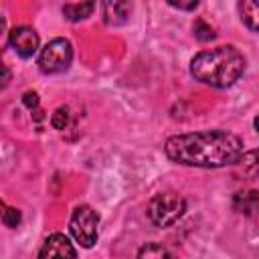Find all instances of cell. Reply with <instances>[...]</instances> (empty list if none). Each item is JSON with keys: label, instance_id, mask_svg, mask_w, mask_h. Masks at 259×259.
Listing matches in <instances>:
<instances>
[{"label": "cell", "instance_id": "cell-15", "mask_svg": "<svg viewBox=\"0 0 259 259\" xmlns=\"http://www.w3.org/2000/svg\"><path fill=\"white\" fill-rule=\"evenodd\" d=\"M192 30H194V36H196L198 40H202V42H206V40H212V38H214V30H212V26H208L202 18H198V20L194 22Z\"/></svg>", "mask_w": 259, "mask_h": 259}, {"label": "cell", "instance_id": "cell-4", "mask_svg": "<svg viewBox=\"0 0 259 259\" xmlns=\"http://www.w3.org/2000/svg\"><path fill=\"white\" fill-rule=\"evenodd\" d=\"M73 61V47L67 38H53L51 42L45 45V49H40L38 55V69L45 75H55V73H63L69 69Z\"/></svg>", "mask_w": 259, "mask_h": 259}, {"label": "cell", "instance_id": "cell-8", "mask_svg": "<svg viewBox=\"0 0 259 259\" xmlns=\"http://www.w3.org/2000/svg\"><path fill=\"white\" fill-rule=\"evenodd\" d=\"M101 8H103V22L107 26H121L130 20V12H132L130 2H121V0L103 2Z\"/></svg>", "mask_w": 259, "mask_h": 259}, {"label": "cell", "instance_id": "cell-10", "mask_svg": "<svg viewBox=\"0 0 259 259\" xmlns=\"http://www.w3.org/2000/svg\"><path fill=\"white\" fill-rule=\"evenodd\" d=\"M241 20L247 28L259 32V0H243L237 4Z\"/></svg>", "mask_w": 259, "mask_h": 259}, {"label": "cell", "instance_id": "cell-2", "mask_svg": "<svg viewBox=\"0 0 259 259\" xmlns=\"http://www.w3.org/2000/svg\"><path fill=\"white\" fill-rule=\"evenodd\" d=\"M243 71H245V57L233 45L200 51L190 61L192 77L217 89L231 87L235 81H239Z\"/></svg>", "mask_w": 259, "mask_h": 259}, {"label": "cell", "instance_id": "cell-6", "mask_svg": "<svg viewBox=\"0 0 259 259\" xmlns=\"http://www.w3.org/2000/svg\"><path fill=\"white\" fill-rule=\"evenodd\" d=\"M8 42H10V47H12L22 59H28V57H32V55L38 51V32H36L32 26L20 24V26H14V28L10 30Z\"/></svg>", "mask_w": 259, "mask_h": 259}, {"label": "cell", "instance_id": "cell-5", "mask_svg": "<svg viewBox=\"0 0 259 259\" xmlns=\"http://www.w3.org/2000/svg\"><path fill=\"white\" fill-rule=\"evenodd\" d=\"M97 225H99V214L89 204L77 206L69 221L71 235L75 237L77 243H81L87 249L97 243Z\"/></svg>", "mask_w": 259, "mask_h": 259}, {"label": "cell", "instance_id": "cell-12", "mask_svg": "<svg viewBox=\"0 0 259 259\" xmlns=\"http://www.w3.org/2000/svg\"><path fill=\"white\" fill-rule=\"evenodd\" d=\"M237 164H239V168H241V172H243L245 176H249V178L259 176V148H257V150L243 152Z\"/></svg>", "mask_w": 259, "mask_h": 259}, {"label": "cell", "instance_id": "cell-14", "mask_svg": "<svg viewBox=\"0 0 259 259\" xmlns=\"http://www.w3.org/2000/svg\"><path fill=\"white\" fill-rule=\"evenodd\" d=\"M69 123H71V113H69V109H67V107H57L55 113L51 115V125H53L55 130H67Z\"/></svg>", "mask_w": 259, "mask_h": 259}, {"label": "cell", "instance_id": "cell-16", "mask_svg": "<svg viewBox=\"0 0 259 259\" xmlns=\"http://www.w3.org/2000/svg\"><path fill=\"white\" fill-rule=\"evenodd\" d=\"M20 221H22V214H20L18 208H14V206H4V210H2V223H4L6 227L16 229V227L20 225Z\"/></svg>", "mask_w": 259, "mask_h": 259}, {"label": "cell", "instance_id": "cell-3", "mask_svg": "<svg viewBox=\"0 0 259 259\" xmlns=\"http://www.w3.org/2000/svg\"><path fill=\"white\" fill-rule=\"evenodd\" d=\"M186 210V200L174 192L156 194L148 204V219L156 227H172Z\"/></svg>", "mask_w": 259, "mask_h": 259}, {"label": "cell", "instance_id": "cell-1", "mask_svg": "<svg viewBox=\"0 0 259 259\" xmlns=\"http://www.w3.org/2000/svg\"><path fill=\"white\" fill-rule=\"evenodd\" d=\"M166 156L184 166L221 168L237 164L243 154L239 136L225 130H204L194 134H180L166 140Z\"/></svg>", "mask_w": 259, "mask_h": 259}, {"label": "cell", "instance_id": "cell-13", "mask_svg": "<svg viewBox=\"0 0 259 259\" xmlns=\"http://www.w3.org/2000/svg\"><path fill=\"white\" fill-rule=\"evenodd\" d=\"M138 259H176V257L160 243H146L144 247H140Z\"/></svg>", "mask_w": 259, "mask_h": 259}, {"label": "cell", "instance_id": "cell-18", "mask_svg": "<svg viewBox=\"0 0 259 259\" xmlns=\"http://www.w3.org/2000/svg\"><path fill=\"white\" fill-rule=\"evenodd\" d=\"M168 4L174 6V8H180V10H194V8L198 6L196 0H190V2H174V0H170Z\"/></svg>", "mask_w": 259, "mask_h": 259}, {"label": "cell", "instance_id": "cell-17", "mask_svg": "<svg viewBox=\"0 0 259 259\" xmlns=\"http://www.w3.org/2000/svg\"><path fill=\"white\" fill-rule=\"evenodd\" d=\"M22 101H24V105H26L28 109H36V107H38V95H36L34 91H26V93L22 95Z\"/></svg>", "mask_w": 259, "mask_h": 259}, {"label": "cell", "instance_id": "cell-20", "mask_svg": "<svg viewBox=\"0 0 259 259\" xmlns=\"http://www.w3.org/2000/svg\"><path fill=\"white\" fill-rule=\"evenodd\" d=\"M253 125H255V130H257V132H259V115H257V117H255V121H253Z\"/></svg>", "mask_w": 259, "mask_h": 259}, {"label": "cell", "instance_id": "cell-11", "mask_svg": "<svg viewBox=\"0 0 259 259\" xmlns=\"http://www.w3.org/2000/svg\"><path fill=\"white\" fill-rule=\"evenodd\" d=\"M93 8H95L93 2H73V4H65L63 6V14H65L67 20L79 22V20H85L93 12Z\"/></svg>", "mask_w": 259, "mask_h": 259}, {"label": "cell", "instance_id": "cell-19", "mask_svg": "<svg viewBox=\"0 0 259 259\" xmlns=\"http://www.w3.org/2000/svg\"><path fill=\"white\" fill-rule=\"evenodd\" d=\"M2 73H4V79H2V87H6V85H8V81H10V71H8V67H6V65H2Z\"/></svg>", "mask_w": 259, "mask_h": 259}, {"label": "cell", "instance_id": "cell-7", "mask_svg": "<svg viewBox=\"0 0 259 259\" xmlns=\"http://www.w3.org/2000/svg\"><path fill=\"white\" fill-rule=\"evenodd\" d=\"M38 259H77V251L69 237L63 233H53L45 239L38 251Z\"/></svg>", "mask_w": 259, "mask_h": 259}, {"label": "cell", "instance_id": "cell-9", "mask_svg": "<svg viewBox=\"0 0 259 259\" xmlns=\"http://www.w3.org/2000/svg\"><path fill=\"white\" fill-rule=\"evenodd\" d=\"M233 208L251 217L259 212V192L257 190H241L233 196Z\"/></svg>", "mask_w": 259, "mask_h": 259}]
</instances>
